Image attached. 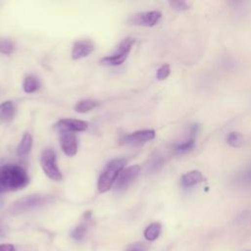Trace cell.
I'll use <instances>...</instances> for the list:
<instances>
[{
	"label": "cell",
	"instance_id": "6da1fadb",
	"mask_svg": "<svg viewBox=\"0 0 251 251\" xmlns=\"http://www.w3.org/2000/svg\"><path fill=\"white\" fill-rule=\"evenodd\" d=\"M26 171L16 164L0 166V194L24 188L28 184Z\"/></svg>",
	"mask_w": 251,
	"mask_h": 251
},
{
	"label": "cell",
	"instance_id": "7a4b0ae2",
	"mask_svg": "<svg viewBox=\"0 0 251 251\" xmlns=\"http://www.w3.org/2000/svg\"><path fill=\"white\" fill-rule=\"evenodd\" d=\"M126 165V161L122 158L113 159L106 165L97 181V188L100 193L108 191L113 186Z\"/></svg>",
	"mask_w": 251,
	"mask_h": 251
},
{
	"label": "cell",
	"instance_id": "3957f363",
	"mask_svg": "<svg viewBox=\"0 0 251 251\" xmlns=\"http://www.w3.org/2000/svg\"><path fill=\"white\" fill-rule=\"evenodd\" d=\"M134 43H135V39L133 37H126L118 45L115 53H113L110 56H106V57H103L102 59H100V61H99L100 65L110 66V67L122 65L127 58L128 53L130 52L131 47Z\"/></svg>",
	"mask_w": 251,
	"mask_h": 251
},
{
	"label": "cell",
	"instance_id": "277c9868",
	"mask_svg": "<svg viewBox=\"0 0 251 251\" xmlns=\"http://www.w3.org/2000/svg\"><path fill=\"white\" fill-rule=\"evenodd\" d=\"M49 199H50L49 196L40 195V194L28 195L14 202L10 208V211L14 215L22 214V213L43 206L49 201Z\"/></svg>",
	"mask_w": 251,
	"mask_h": 251
},
{
	"label": "cell",
	"instance_id": "5b68a950",
	"mask_svg": "<svg viewBox=\"0 0 251 251\" xmlns=\"http://www.w3.org/2000/svg\"><path fill=\"white\" fill-rule=\"evenodd\" d=\"M40 166L44 174L52 180L60 181L62 174L57 166L56 154L52 149H45L40 156Z\"/></svg>",
	"mask_w": 251,
	"mask_h": 251
},
{
	"label": "cell",
	"instance_id": "8992f818",
	"mask_svg": "<svg viewBox=\"0 0 251 251\" xmlns=\"http://www.w3.org/2000/svg\"><path fill=\"white\" fill-rule=\"evenodd\" d=\"M161 17H162V13L160 11L140 12V13L131 15L127 19V23L130 25L151 27L160 21Z\"/></svg>",
	"mask_w": 251,
	"mask_h": 251
},
{
	"label": "cell",
	"instance_id": "52a82bcc",
	"mask_svg": "<svg viewBox=\"0 0 251 251\" xmlns=\"http://www.w3.org/2000/svg\"><path fill=\"white\" fill-rule=\"evenodd\" d=\"M140 171L141 168L138 165H133L124 169L115 182V190L118 192L126 190L138 176Z\"/></svg>",
	"mask_w": 251,
	"mask_h": 251
},
{
	"label": "cell",
	"instance_id": "ba28073f",
	"mask_svg": "<svg viewBox=\"0 0 251 251\" xmlns=\"http://www.w3.org/2000/svg\"><path fill=\"white\" fill-rule=\"evenodd\" d=\"M155 137V130L153 129H141L134 132H131L129 134H126L123 137L122 142L124 144L137 146L144 144Z\"/></svg>",
	"mask_w": 251,
	"mask_h": 251
},
{
	"label": "cell",
	"instance_id": "9c48e42d",
	"mask_svg": "<svg viewBox=\"0 0 251 251\" xmlns=\"http://www.w3.org/2000/svg\"><path fill=\"white\" fill-rule=\"evenodd\" d=\"M88 127V124L85 121L76 119H61L55 125V128L61 132H75L84 131Z\"/></svg>",
	"mask_w": 251,
	"mask_h": 251
},
{
	"label": "cell",
	"instance_id": "30bf717a",
	"mask_svg": "<svg viewBox=\"0 0 251 251\" xmlns=\"http://www.w3.org/2000/svg\"><path fill=\"white\" fill-rule=\"evenodd\" d=\"M94 50V43L90 39H80L74 43L72 48V58L78 60L88 56Z\"/></svg>",
	"mask_w": 251,
	"mask_h": 251
},
{
	"label": "cell",
	"instance_id": "8fae6325",
	"mask_svg": "<svg viewBox=\"0 0 251 251\" xmlns=\"http://www.w3.org/2000/svg\"><path fill=\"white\" fill-rule=\"evenodd\" d=\"M60 146L67 156H75L77 152V141L75 135L73 132H61Z\"/></svg>",
	"mask_w": 251,
	"mask_h": 251
},
{
	"label": "cell",
	"instance_id": "7c38bea8",
	"mask_svg": "<svg viewBox=\"0 0 251 251\" xmlns=\"http://www.w3.org/2000/svg\"><path fill=\"white\" fill-rule=\"evenodd\" d=\"M204 180V176L200 171L193 170L184 174L180 178V184L183 188L192 187Z\"/></svg>",
	"mask_w": 251,
	"mask_h": 251
},
{
	"label": "cell",
	"instance_id": "4fadbf2b",
	"mask_svg": "<svg viewBox=\"0 0 251 251\" xmlns=\"http://www.w3.org/2000/svg\"><path fill=\"white\" fill-rule=\"evenodd\" d=\"M16 115V106L12 101H5L0 104V122L8 123Z\"/></svg>",
	"mask_w": 251,
	"mask_h": 251
},
{
	"label": "cell",
	"instance_id": "5bb4252c",
	"mask_svg": "<svg viewBox=\"0 0 251 251\" xmlns=\"http://www.w3.org/2000/svg\"><path fill=\"white\" fill-rule=\"evenodd\" d=\"M31 147H32V136L28 132H25L23 135L18 145V148H17L18 156L21 158H25L29 154Z\"/></svg>",
	"mask_w": 251,
	"mask_h": 251
},
{
	"label": "cell",
	"instance_id": "9a60e30c",
	"mask_svg": "<svg viewBox=\"0 0 251 251\" xmlns=\"http://www.w3.org/2000/svg\"><path fill=\"white\" fill-rule=\"evenodd\" d=\"M165 163V159L162 155L157 154L154 155L153 157H151L148 162L145 165V170L147 174H155L157 172H159L162 167L164 166Z\"/></svg>",
	"mask_w": 251,
	"mask_h": 251
},
{
	"label": "cell",
	"instance_id": "2e32d148",
	"mask_svg": "<svg viewBox=\"0 0 251 251\" xmlns=\"http://www.w3.org/2000/svg\"><path fill=\"white\" fill-rule=\"evenodd\" d=\"M40 86H41V82H40L39 78L35 75H28L24 78L23 88H24V91L26 93L34 92L37 89H39Z\"/></svg>",
	"mask_w": 251,
	"mask_h": 251
},
{
	"label": "cell",
	"instance_id": "e0dca14e",
	"mask_svg": "<svg viewBox=\"0 0 251 251\" xmlns=\"http://www.w3.org/2000/svg\"><path fill=\"white\" fill-rule=\"evenodd\" d=\"M195 146V137L189 136L188 139L181 143H176L172 147V150L175 154H185L191 151Z\"/></svg>",
	"mask_w": 251,
	"mask_h": 251
},
{
	"label": "cell",
	"instance_id": "ac0fdd59",
	"mask_svg": "<svg viewBox=\"0 0 251 251\" xmlns=\"http://www.w3.org/2000/svg\"><path fill=\"white\" fill-rule=\"evenodd\" d=\"M234 181L235 184L243 187L251 185V164L236 176Z\"/></svg>",
	"mask_w": 251,
	"mask_h": 251
},
{
	"label": "cell",
	"instance_id": "d6986e66",
	"mask_svg": "<svg viewBox=\"0 0 251 251\" xmlns=\"http://www.w3.org/2000/svg\"><path fill=\"white\" fill-rule=\"evenodd\" d=\"M161 232V225L159 223H152L150 224L144 230V237L149 240H155Z\"/></svg>",
	"mask_w": 251,
	"mask_h": 251
},
{
	"label": "cell",
	"instance_id": "ffe728a7",
	"mask_svg": "<svg viewBox=\"0 0 251 251\" xmlns=\"http://www.w3.org/2000/svg\"><path fill=\"white\" fill-rule=\"evenodd\" d=\"M96 106H97V102L96 101L90 100V99H84V100L78 101L75 104V110L77 113H87V112L93 110Z\"/></svg>",
	"mask_w": 251,
	"mask_h": 251
},
{
	"label": "cell",
	"instance_id": "44dd1931",
	"mask_svg": "<svg viewBox=\"0 0 251 251\" xmlns=\"http://www.w3.org/2000/svg\"><path fill=\"white\" fill-rule=\"evenodd\" d=\"M226 143L231 147L238 148L243 144V136L239 132H229V134L226 137Z\"/></svg>",
	"mask_w": 251,
	"mask_h": 251
},
{
	"label": "cell",
	"instance_id": "7402d4cb",
	"mask_svg": "<svg viewBox=\"0 0 251 251\" xmlns=\"http://www.w3.org/2000/svg\"><path fill=\"white\" fill-rule=\"evenodd\" d=\"M87 231V225L85 223L78 225L77 226H75L72 232H71V236L75 239V240H81Z\"/></svg>",
	"mask_w": 251,
	"mask_h": 251
},
{
	"label": "cell",
	"instance_id": "603a6c76",
	"mask_svg": "<svg viewBox=\"0 0 251 251\" xmlns=\"http://www.w3.org/2000/svg\"><path fill=\"white\" fill-rule=\"evenodd\" d=\"M15 49L14 43L8 39H1L0 40V53L2 54H6L9 55L11 53H13Z\"/></svg>",
	"mask_w": 251,
	"mask_h": 251
},
{
	"label": "cell",
	"instance_id": "cb8c5ba5",
	"mask_svg": "<svg viewBox=\"0 0 251 251\" xmlns=\"http://www.w3.org/2000/svg\"><path fill=\"white\" fill-rule=\"evenodd\" d=\"M172 8L177 12H183L189 9L190 4L187 1L184 0H176V1H172L170 2Z\"/></svg>",
	"mask_w": 251,
	"mask_h": 251
},
{
	"label": "cell",
	"instance_id": "d4e9b609",
	"mask_svg": "<svg viewBox=\"0 0 251 251\" xmlns=\"http://www.w3.org/2000/svg\"><path fill=\"white\" fill-rule=\"evenodd\" d=\"M170 73H171L170 65L164 64V65H162V66L157 70L156 76H157V78H158L159 80H164V79H166V78L170 75Z\"/></svg>",
	"mask_w": 251,
	"mask_h": 251
},
{
	"label": "cell",
	"instance_id": "484cf974",
	"mask_svg": "<svg viewBox=\"0 0 251 251\" xmlns=\"http://www.w3.org/2000/svg\"><path fill=\"white\" fill-rule=\"evenodd\" d=\"M127 251H144V246L141 243H135L131 245Z\"/></svg>",
	"mask_w": 251,
	"mask_h": 251
},
{
	"label": "cell",
	"instance_id": "4316f807",
	"mask_svg": "<svg viewBox=\"0 0 251 251\" xmlns=\"http://www.w3.org/2000/svg\"><path fill=\"white\" fill-rule=\"evenodd\" d=\"M0 251H15V249L12 244L4 243V244H0Z\"/></svg>",
	"mask_w": 251,
	"mask_h": 251
},
{
	"label": "cell",
	"instance_id": "83f0119b",
	"mask_svg": "<svg viewBox=\"0 0 251 251\" xmlns=\"http://www.w3.org/2000/svg\"><path fill=\"white\" fill-rule=\"evenodd\" d=\"M5 233H6L5 225H4L3 222L0 220V238H2L3 236H5Z\"/></svg>",
	"mask_w": 251,
	"mask_h": 251
}]
</instances>
